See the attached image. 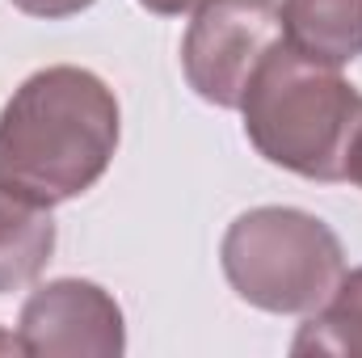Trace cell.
Segmentation results:
<instances>
[{"mask_svg":"<svg viewBox=\"0 0 362 358\" xmlns=\"http://www.w3.org/2000/svg\"><path fill=\"white\" fill-rule=\"evenodd\" d=\"M122 135L114 89L89 68L55 64L25 76L0 110V190L59 207L105 178Z\"/></svg>","mask_w":362,"mask_h":358,"instance_id":"6da1fadb","label":"cell"},{"mask_svg":"<svg viewBox=\"0 0 362 358\" xmlns=\"http://www.w3.org/2000/svg\"><path fill=\"white\" fill-rule=\"evenodd\" d=\"M240 114L249 144L270 165L308 181H346L362 131V93L341 68L312 64L282 42L253 72Z\"/></svg>","mask_w":362,"mask_h":358,"instance_id":"7a4b0ae2","label":"cell"},{"mask_svg":"<svg viewBox=\"0 0 362 358\" xmlns=\"http://www.w3.org/2000/svg\"><path fill=\"white\" fill-rule=\"evenodd\" d=\"M228 287L274 316H312L346 274L337 232L299 207H253L236 215L219 245Z\"/></svg>","mask_w":362,"mask_h":358,"instance_id":"3957f363","label":"cell"},{"mask_svg":"<svg viewBox=\"0 0 362 358\" xmlns=\"http://www.w3.org/2000/svg\"><path fill=\"white\" fill-rule=\"evenodd\" d=\"M282 42L278 0H206L181 38V72L202 101L240 110L253 72Z\"/></svg>","mask_w":362,"mask_h":358,"instance_id":"277c9868","label":"cell"},{"mask_svg":"<svg viewBox=\"0 0 362 358\" xmlns=\"http://www.w3.org/2000/svg\"><path fill=\"white\" fill-rule=\"evenodd\" d=\"M17 337L34 358H118L127 350L118 299L89 278H55L38 287L21 304Z\"/></svg>","mask_w":362,"mask_h":358,"instance_id":"5b68a950","label":"cell"},{"mask_svg":"<svg viewBox=\"0 0 362 358\" xmlns=\"http://www.w3.org/2000/svg\"><path fill=\"white\" fill-rule=\"evenodd\" d=\"M282 30L303 59L346 68L362 55V0H282Z\"/></svg>","mask_w":362,"mask_h":358,"instance_id":"8992f818","label":"cell"},{"mask_svg":"<svg viewBox=\"0 0 362 358\" xmlns=\"http://www.w3.org/2000/svg\"><path fill=\"white\" fill-rule=\"evenodd\" d=\"M55 253L51 207L0 190V295L30 287Z\"/></svg>","mask_w":362,"mask_h":358,"instance_id":"52a82bcc","label":"cell"},{"mask_svg":"<svg viewBox=\"0 0 362 358\" xmlns=\"http://www.w3.org/2000/svg\"><path fill=\"white\" fill-rule=\"evenodd\" d=\"M291 354H333V358H362V266L346 270L337 291L329 295L325 308H316L308 316V325H299Z\"/></svg>","mask_w":362,"mask_h":358,"instance_id":"ba28073f","label":"cell"},{"mask_svg":"<svg viewBox=\"0 0 362 358\" xmlns=\"http://www.w3.org/2000/svg\"><path fill=\"white\" fill-rule=\"evenodd\" d=\"M21 13H30V17H47V21H59V17H76V13H85L93 0H13Z\"/></svg>","mask_w":362,"mask_h":358,"instance_id":"9c48e42d","label":"cell"},{"mask_svg":"<svg viewBox=\"0 0 362 358\" xmlns=\"http://www.w3.org/2000/svg\"><path fill=\"white\" fill-rule=\"evenodd\" d=\"M139 4L156 17H181V13H198L206 0H139Z\"/></svg>","mask_w":362,"mask_h":358,"instance_id":"30bf717a","label":"cell"},{"mask_svg":"<svg viewBox=\"0 0 362 358\" xmlns=\"http://www.w3.org/2000/svg\"><path fill=\"white\" fill-rule=\"evenodd\" d=\"M346 181H354L362 190V131L358 139H354V148H350V165H346Z\"/></svg>","mask_w":362,"mask_h":358,"instance_id":"8fae6325","label":"cell"},{"mask_svg":"<svg viewBox=\"0 0 362 358\" xmlns=\"http://www.w3.org/2000/svg\"><path fill=\"white\" fill-rule=\"evenodd\" d=\"M0 354H25V350H21V337L0 329Z\"/></svg>","mask_w":362,"mask_h":358,"instance_id":"7c38bea8","label":"cell"}]
</instances>
